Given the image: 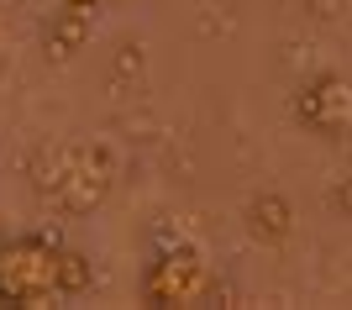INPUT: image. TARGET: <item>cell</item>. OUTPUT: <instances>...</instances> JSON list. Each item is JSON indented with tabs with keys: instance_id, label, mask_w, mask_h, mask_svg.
<instances>
[{
	"instance_id": "3",
	"label": "cell",
	"mask_w": 352,
	"mask_h": 310,
	"mask_svg": "<svg viewBox=\"0 0 352 310\" xmlns=\"http://www.w3.org/2000/svg\"><path fill=\"white\" fill-rule=\"evenodd\" d=\"M294 116H300V126H310V132H321V137L352 132V89H347V79L316 74L310 85H300Z\"/></svg>"
},
{
	"instance_id": "5",
	"label": "cell",
	"mask_w": 352,
	"mask_h": 310,
	"mask_svg": "<svg viewBox=\"0 0 352 310\" xmlns=\"http://www.w3.org/2000/svg\"><path fill=\"white\" fill-rule=\"evenodd\" d=\"M89 32H95V16L74 11V5H63V11L47 16V27H43V53L63 63V58H74V53L89 43Z\"/></svg>"
},
{
	"instance_id": "7",
	"label": "cell",
	"mask_w": 352,
	"mask_h": 310,
	"mask_svg": "<svg viewBox=\"0 0 352 310\" xmlns=\"http://www.w3.org/2000/svg\"><path fill=\"white\" fill-rule=\"evenodd\" d=\"M53 284H58V295H85L89 284H95V263H89L79 247H58V263H53Z\"/></svg>"
},
{
	"instance_id": "6",
	"label": "cell",
	"mask_w": 352,
	"mask_h": 310,
	"mask_svg": "<svg viewBox=\"0 0 352 310\" xmlns=\"http://www.w3.org/2000/svg\"><path fill=\"white\" fill-rule=\"evenodd\" d=\"M248 232H252V242H263V247H279L284 236L294 232V206L284 200V195H258L248 206Z\"/></svg>"
},
{
	"instance_id": "1",
	"label": "cell",
	"mask_w": 352,
	"mask_h": 310,
	"mask_svg": "<svg viewBox=\"0 0 352 310\" xmlns=\"http://www.w3.org/2000/svg\"><path fill=\"white\" fill-rule=\"evenodd\" d=\"M53 263H58V236H47V232L11 236V242L0 247V305L43 310L47 300L58 295Z\"/></svg>"
},
{
	"instance_id": "2",
	"label": "cell",
	"mask_w": 352,
	"mask_h": 310,
	"mask_svg": "<svg viewBox=\"0 0 352 310\" xmlns=\"http://www.w3.org/2000/svg\"><path fill=\"white\" fill-rule=\"evenodd\" d=\"M210 289L206 258L195 247H168L158 263L142 274V300L147 305H195Z\"/></svg>"
},
{
	"instance_id": "4",
	"label": "cell",
	"mask_w": 352,
	"mask_h": 310,
	"mask_svg": "<svg viewBox=\"0 0 352 310\" xmlns=\"http://www.w3.org/2000/svg\"><path fill=\"white\" fill-rule=\"evenodd\" d=\"M100 195H105V163H100V153H74L69 174H63V184H58V200L85 216V210L100 206Z\"/></svg>"
},
{
	"instance_id": "9",
	"label": "cell",
	"mask_w": 352,
	"mask_h": 310,
	"mask_svg": "<svg viewBox=\"0 0 352 310\" xmlns=\"http://www.w3.org/2000/svg\"><path fill=\"white\" fill-rule=\"evenodd\" d=\"M337 210H347V216H352V179H347V184L337 190Z\"/></svg>"
},
{
	"instance_id": "10",
	"label": "cell",
	"mask_w": 352,
	"mask_h": 310,
	"mask_svg": "<svg viewBox=\"0 0 352 310\" xmlns=\"http://www.w3.org/2000/svg\"><path fill=\"white\" fill-rule=\"evenodd\" d=\"M6 242H11V226H6V221H0V247H6Z\"/></svg>"
},
{
	"instance_id": "8",
	"label": "cell",
	"mask_w": 352,
	"mask_h": 310,
	"mask_svg": "<svg viewBox=\"0 0 352 310\" xmlns=\"http://www.w3.org/2000/svg\"><path fill=\"white\" fill-rule=\"evenodd\" d=\"M63 5H74V11H85V16H95L105 5V0H63Z\"/></svg>"
}]
</instances>
